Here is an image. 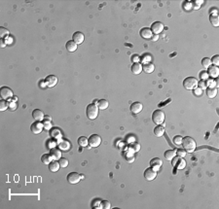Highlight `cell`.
Segmentation results:
<instances>
[{"instance_id":"cell-1","label":"cell","mask_w":219,"mask_h":209,"mask_svg":"<svg viewBox=\"0 0 219 209\" xmlns=\"http://www.w3.org/2000/svg\"><path fill=\"white\" fill-rule=\"evenodd\" d=\"M182 146H183V149L188 153H193L195 152V150L197 148V144L196 141L194 140L192 137H189V136H186L182 139Z\"/></svg>"},{"instance_id":"cell-2","label":"cell","mask_w":219,"mask_h":209,"mask_svg":"<svg viewBox=\"0 0 219 209\" xmlns=\"http://www.w3.org/2000/svg\"><path fill=\"white\" fill-rule=\"evenodd\" d=\"M98 107L96 103H91L87 106V109H86V114H87V117L90 120H95L98 118Z\"/></svg>"},{"instance_id":"cell-3","label":"cell","mask_w":219,"mask_h":209,"mask_svg":"<svg viewBox=\"0 0 219 209\" xmlns=\"http://www.w3.org/2000/svg\"><path fill=\"white\" fill-rule=\"evenodd\" d=\"M198 82L199 81L195 77H188L183 81V87L185 90L191 91L194 89L198 88Z\"/></svg>"},{"instance_id":"cell-4","label":"cell","mask_w":219,"mask_h":209,"mask_svg":"<svg viewBox=\"0 0 219 209\" xmlns=\"http://www.w3.org/2000/svg\"><path fill=\"white\" fill-rule=\"evenodd\" d=\"M165 119H166L165 113L161 110H155L153 114H152V121H153L157 125L164 124Z\"/></svg>"},{"instance_id":"cell-5","label":"cell","mask_w":219,"mask_h":209,"mask_svg":"<svg viewBox=\"0 0 219 209\" xmlns=\"http://www.w3.org/2000/svg\"><path fill=\"white\" fill-rule=\"evenodd\" d=\"M89 140V146L93 147V148H96L101 144V137L98 134H93L88 138Z\"/></svg>"},{"instance_id":"cell-6","label":"cell","mask_w":219,"mask_h":209,"mask_svg":"<svg viewBox=\"0 0 219 209\" xmlns=\"http://www.w3.org/2000/svg\"><path fill=\"white\" fill-rule=\"evenodd\" d=\"M81 178H82L81 174L77 173V172H70L67 175V182L69 184H72V185H75V184L80 182Z\"/></svg>"},{"instance_id":"cell-7","label":"cell","mask_w":219,"mask_h":209,"mask_svg":"<svg viewBox=\"0 0 219 209\" xmlns=\"http://www.w3.org/2000/svg\"><path fill=\"white\" fill-rule=\"evenodd\" d=\"M0 96H1V98L2 99L8 100V99H10L11 97H13L14 93H13V91L11 90L10 88L2 87L1 89H0Z\"/></svg>"},{"instance_id":"cell-8","label":"cell","mask_w":219,"mask_h":209,"mask_svg":"<svg viewBox=\"0 0 219 209\" xmlns=\"http://www.w3.org/2000/svg\"><path fill=\"white\" fill-rule=\"evenodd\" d=\"M44 129V125L41 122H34L30 125V130L34 134H40Z\"/></svg>"},{"instance_id":"cell-9","label":"cell","mask_w":219,"mask_h":209,"mask_svg":"<svg viewBox=\"0 0 219 209\" xmlns=\"http://www.w3.org/2000/svg\"><path fill=\"white\" fill-rule=\"evenodd\" d=\"M58 77H56L55 75H49V76H47L45 78V80H44V83H45L46 87L48 88H54L55 86L58 84Z\"/></svg>"},{"instance_id":"cell-10","label":"cell","mask_w":219,"mask_h":209,"mask_svg":"<svg viewBox=\"0 0 219 209\" xmlns=\"http://www.w3.org/2000/svg\"><path fill=\"white\" fill-rule=\"evenodd\" d=\"M164 28H165V26H164V24L161 23V21H155V23L152 24L150 29H151L152 33L158 35L163 31Z\"/></svg>"},{"instance_id":"cell-11","label":"cell","mask_w":219,"mask_h":209,"mask_svg":"<svg viewBox=\"0 0 219 209\" xmlns=\"http://www.w3.org/2000/svg\"><path fill=\"white\" fill-rule=\"evenodd\" d=\"M156 177H157V171H155L151 167H149V168H147L144 171V178L147 181H153Z\"/></svg>"},{"instance_id":"cell-12","label":"cell","mask_w":219,"mask_h":209,"mask_svg":"<svg viewBox=\"0 0 219 209\" xmlns=\"http://www.w3.org/2000/svg\"><path fill=\"white\" fill-rule=\"evenodd\" d=\"M207 75L209 77H211V79H215L219 76V68L218 66L215 65H210L209 68H207Z\"/></svg>"},{"instance_id":"cell-13","label":"cell","mask_w":219,"mask_h":209,"mask_svg":"<svg viewBox=\"0 0 219 209\" xmlns=\"http://www.w3.org/2000/svg\"><path fill=\"white\" fill-rule=\"evenodd\" d=\"M162 161L159 158H154L150 161V166L152 169H154L155 171H158L160 169V167L162 166Z\"/></svg>"},{"instance_id":"cell-14","label":"cell","mask_w":219,"mask_h":209,"mask_svg":"<svg viewBox=\"0 0 219 209\" xmlns=\"http://www.w3.org/2000/svg\"><path fill=\"white\" fill-rule=\"evenodd\" d=\"M84 39H85V36L83 34L82 32L80 31H76L75 33L72 36V40H73L77 45H80V44H82L83 42H84Z\"/></svg>"},{"instance_id":"cell-15","label":"cell","mask_w":219,"mask_h":209,"mask_svg":"<svg viewBox=\"0 0 219 209\" xmlns=\"http://www.w3.org/2000/svg\"><path fill=\"white\" fill-rule=\"evenodd\" d=\"M130 109H131L132 113L139 114L143 109V105H142V103H140V102H134L131 105V108H130Z\"/></svg>"},{"instance_id":"cell-16","label":"cell","mask_w":219,"mask_h":209,"mask_svg":"<svg viewBox=\"0 0 219 209\" xmlns=\"http://www.w3.org/2000/svg\"><path fill=\"white\" fill-rule=\"evenodd\" d=\"M50 155H51L53 161H59L60 158H62V152L58 148H52L51 151H50Z\"/></svg>"},{"instance_id":"cell-17","label":"cell","mask_w":219,"mask_h":209,"mask_svg":"<svg viewBox=\"0 0 219 209\" xmlns=\"http://www.w3.org/2000/svg\"><path fill=\"white\" fill-rule=\"evenodd\" d=\"M32 117L36 122H41L45 118V115L40 109H35L32 111Z\"/></svg>"},{"instance_id":"cell-18","label":"cell","mask_w":219,"mask_h":209,"mask_svg":"<svg viewBox=\"0 0 219 209\" xmlns=\"http://www.w3.org/2000/svg\"><path fill=\"white\" fill-rule=\"evenodd\" d=\"M139 34L141 35V37L144 39H151L152 36H153V33H152L151 29L148 28V27H143V28H141V30L139 31Z\"/></svg>"},{"instance_id":"cell-19","label":"cell","mask_w":219,"mask_h":209,"mask_svg":"<svg viewBox=\"0 0 219 209\" xmlns=\"http://www.w3.org/2000/svg\"><path fill=\"white\" fill-rule=\"evenodd\" d=\"M77 47H78V45H77V44L73 40H69L65 45L66 50H67L68 52H70V53H73V52L77 51Z\"/></svg>"},{"instance_id":"cell-20","label":"cell","mask_w":219,"mask_h":209,"mask_svg":"<svg viewBox=\"0 0 219 209\" xmlns=\"http://www.w3.org/2000/svg\"><path fill=\"white\" fill-rule=\"evenodd\" d=\"M142 71V64L139 62H134V64L132 65V72L135 75H138L141 73Z\"/></svg>"},{"instance_id":"cell-21","label":"cell","mask_w":219,"mask_h":209,"mask_svg":"<svg viewBox=\"0 0 219 209\" xmlns=\"http://www.w3.org/2000/svg\"><path fill=\"white\" fill-rule=\"evenodd\" d=\"M60 168L59 161H52L49 164V169L51 172H57Z\"/></svg>"},{"instance_id":"cell-22","label":"cell","mask_w":219,"mask_h":209,"mask_svg":"<svg viewBox=\"0 0 219 209\" xmlns=\"http://www.w3.org/2000/svg\"><path fill=\"white\" fill-rule=\"evenodd\" d=\"M142 70L145 72V73L150 74L155 70V66H154V64H152V63H150V62H146L145 64L142 65Z\"/></svg>"},{"instance_id":"cell-23","label":"cell","mask_w":219,"mask_h":209,"mask_svg":"<svg viewBox=\"0 0 219 209\" xmlns=\"http://www.w3.org/2000/svg\"><path fill=\"white\" fill-rule=\"evenodd\" d=\"M154 134L157 136V137H162V136L165 134V127H162V125H157L154 129Z\"/></svg>"},{"instance_id":"cell-24","label":"cell","mask_w":219,"mask_h":209,"mask_svg":"<svg viewBox=\"0 0 219 209\" xmlns=\"http://www.w3.org/2000/svg\"><path fill=\"white\" fill-rule=\"evenodd\" d=\"M164 156H165V158L167 161H171L176 156V150H168L165 152Z\"/></svg>"},{"instance_id":"cell-25","label":"cell","mask_w":219,"mask_h":209,"mask_svg":"<svg viewBox=\"0 0 219 209\" xmlns=\"http://www.w3.org/2000/svg\"><path fill=\"white\" fill-rule=\"evenodd\" d=\"M96 105H98L99 110H105V109H107V108H108L109 103H108V101L106 99H100V100H98V101Z\"/></svg>"},{"instance_id":"cell-26","label":"cell","mask_w":219,"mask_h":209,"mask_svg":"<svg viewBox=\"0 0 219 209\" xmlns=\"http://www.w3.org/2000/svg\"><path fill=\"white\" fill-rule=\"evenodd\" d=\"M206 93H207V96L209 97V98H214V97L216 96V94H217V89L216 88H213V89L207 88L206 91Z\"/></svg>"},{"instance_id":"cell-27","label":"cell","mask_w":219,"mask_h":209,"mask_svg":"<svg viewBox=\"0 0 219 209\" xmlns=\"http://www.w3.org/2000/svg\"><path fill=\"white\" fill-rule=\"evenodd\" d=\"M52 161H53V158L50 154H44L42 157H41V161H42L44 164H46V165H49Z\"/></svg>"},{"instance_id":"cell-28","label":"cell","mask_w":219,"mask_h":209,"mask_svg":"<svg viewBox=\"0 0 219 209\" xmlns=\"http://www.w3.org/2000/svg\"><path fill=\"white\" fill-rule=\"evenodd\" d=\"M209 21H210V23H211V24L213 26L217 27L219 26V18H218V16L216 15V14H215V15H210Z\"/></svg>"},{"instance_id":"cell-29","label":"cell","mask_w":219,"mask_h":209,"mask_svg":"<svg viewBox=\"0 0 219 209\" xmlns=\"http://www.w3.org/2000/svg\"><path fill=\"white\" fill-rule=\"evenodd\" d=\"M78 144L80 145L81 147H87L89 145V140L87 137H85V136H81V137L78 138Z\"/></svg>"},{"instance_id":"cell-30","label":"cell","mask_w":219,"mask_h":209,"mask_svg":"<svg viewBox=\"0 0 219 209\" xmlns=\"http://www.w3.org/2000/svg\"><path fill=\"white\" fill-rule=\"evenodd\" d=\"M9 106H10V105L8 104L7 100L2 99L1 101H0V111H1V112H4V111H6L8 108H9Z\"/></svg>"},{"instance_id":"cell-31","label":"cell","mask_w":219,"mask_h":209,"mask_svg":"<svg viewBox=\"0 0 219 209\" xmlns=\"http://www.w3.org/2000/svg\"><path fill=\"white\" fill-rule=\"evenodd\" d=\"M175 165L177 166V168L178 169H183L184 167L186 166V161L183 160V158H180Z\"/></svg>"},{"instance_id":"cell-32","label":"cell","mask_w":219,"mask_h":209,"mask_svg":"<svg viewBox=\"0 0 219 209\" xmlns=\"http://www.w3.org/2000/svg\"><path fill=\"white\" fill-rule=\"evenodd\" d=\"M202 65L204 66V68H209L210 65H211V60H210L209 57H204L202 60Z\"/></svg>"},{"instance_id":"cell-33","label":"cell","mask_w":219,"mask_h":209,"mask_svg":"<svg viewBox=\"0 0 219 209\" xmlns=\"http://www.w3.org/2000/svg\"><path fill=\"white\" fill-rule=\"evenodd\" d=\"M9 34H10V32L7 28H5V27H1V28H0V36H1L2 39L7 37Z\"/></svg>"},{"instance_id":"cell-34","label":"cell","mask_w":219,"mask_h":209,"mask_svg":"<svg viewBox=\"0 0 219 209\" xmlns=\"http://www.w3.org/2000/svg\"><path fill=\"white\" fill-rule=\"evenodd\" d=\"M59 163H60V167H63V168H65V167L68 166V160H66L65 158H60L59 160Z\"/></svg>"},{"instance_id":"cell-35","label":"cell","mask_w":219,"mask_h":209,"mask_svg":"<svg viewBox=\"0 0 219 209\" xmlns=\"http://www.w3.org/2000/svg\"><path fill=\"white\" fill-rule=\"evenodd\" d=\"M182 139H183V137H182L181 135H175L173 137V143L175 144V145H180V144H182Z\"/></svg>"},{"instance_id":"cell-36","label":"cell","mask_w":219,"mask_h":209,"mask_svg":"<svg viewBox=\"0 0 219 209\" xmlns=\"http://www.w3.org/2000/svg\"><path fill=\"white\" fill-rule=\"evenodd\" d=\"M100 208L110 209L111 208V203H110L109 201H107V200H103V201L100 202Z\"/></svg>"},{"instance_id":"cell-37","label":"cell","mask_w":219,"mask_h":209,"mask_svg":"<svg viewBox=\"0 0 219 209\" xmlns=\"http://www.w3.org/2000/svg\"><path fill=\"white\" fill-rule=\"evenodd\" d=\"M198 87H199V89H201V90H207V81L201 80L200 82H198Z\"/></svg>"},{"instance_id":"cell-38","label":"cell","mask_w":219,"mask_h":209,"mask_svg":"<svg viewBox=\"0 0 219 209\" xmlns=\"http://www.w3.org/2000/svg\"><path fill=\"white\" fill-rule=\"evenodd\" d=\"M207 88H210V89H213V88H216V85H217V83H216L215 80L213 79H209L207 81Z\"/></svg>"},{"instance_id":"cell-39","label":"cell","mask_w":219,"mask_h":209,"mask_svg":"<svg viewBox=\"0 0 219 209\" xmlns=\"http://www.w3.org/2000/svg\"><path fill=\"white\" fill-rule=\"evenodd\" d=\"M210 60H211V63L213 65H215V66L219 65V55H215L214 57H212V58Z\"/></svg>"},{"instance_id":"cell-40","label":"cell","mask_w":219,"mask_h":209,"mask_svg":"<svg viewBox=\"0 0 219 209\" xmlns=\"http://www.w3.org/2000/svg\"><path fill=\"white\" fill-rule=\"evenodd\" d=\"M186 151H185L184 149H178L176 150V155L178 156L179 158H184L185 156H186Z\"/></svg>"},{"instance_id":"cell-41","label":"cell","mask_w":219,"mask_h":209,"mask_svg":"<svg viewBox=\"0 0 219 209\" xmlns=\"http://www.w3.org/2000/svg\"><path fill=\"white\" fill-rule=\"evenodd\" d=\"M132 148H134V153L138 152L140 150V145L137 143H134V145H132Z\"/></svg>"},{"instance_id":"cell-42","label":"cell","mask_w":219,"mask_h":209,"mask_svg":"<svg viewBox=\"0 0 219 209\" xmlns=\"http://www.w3.org/2000/svg\"><path fill=\"white\" fill-rule=\"evenodd\" d=\"M193 91H194V94H195V96H201V94H202V90H201V89H199V88L194 89Z\"/></svg>"},{"instance_id":"cell-43","label":"cell","mask_w":219,"mask_h":209,"mask_svg":"<svg viewBox=\"0 0 219 209\" xmlns=\"http://www.w3.org/2000/svg\"><path fill=\"white\" fill-rule=\"evenodd\" d=\"M201 78H202V80L206 81L207 78V72H202V73H201Z\"/></svg>"},{"instance_id":"cell-44","label":"cell","mask_w":219,"mask_h":209,"mask_svg":"<svg viewBox=\"0 0 219 209\" xmlns=\"http://www.w3.org/2000/svg\"><path fill=\"white\" fill-rule=\"evenodd\" d=\"M152 40L153 41H157L158 39H159V35H157V34H153V36H152Z\"/></svg>"},{"instance_id":"cell-45","label":"cell","mask_w":219,"mask_h":209,"mask_svg":"<svg viewBox=\"0 0 219 209\" xmlns=\"http://www.w3.org/2000/svg\"><path fill=\"white\" fill-rule=\"evenodd\" d=\"M5 46H6V43H5L4 39H1V48H4Z\"/></svg>"}]
</instances>
